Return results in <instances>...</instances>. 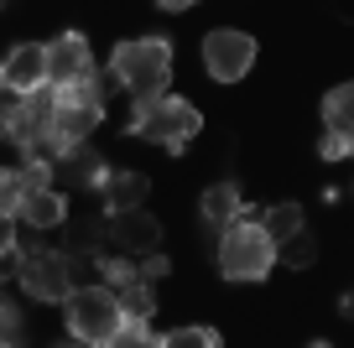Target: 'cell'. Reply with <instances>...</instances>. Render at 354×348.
<instances>
[{"instance_id": "cell-1", "label": "cell", "mask_w": 354, "mask_h": 348, "mask_svg": "<svg viewBox=\"0 0 354 348\" xmlns=\"http://www.w3.org/2000/svg\"><path fill=\"white\" fill-rule=\"evenodd\" d=\"M110 78L120 88H131L136 99L167 94V78H172V47H167V37H131V42H120L110 57Z\"/></svg>"}, {"instance_id": "cell-2", "label": "cell", "mask_w": 354, "mask_h": 348, "mask_svg": "<svg viewBox=\"0 0 354 348\" xmlns=\"http://www.w3.org/2000/svg\"><path fill=\"white\" fill-rule=\"evenodd\" d=\"M271 260H277V244L266 234L261 218H234V224L219 229V271L230 281H266L271 276Z\"/></svg>"}, {"instance_id": "cell-3", "label": "cell", "mask_w": 354, "mask_h": 348, "mask_svg": "<svg viewBox=\"0 0 354 348\" xmlns=\"http://www.w3.org/2000/svg\"><path fill=\"white\" fill-rule=\"evenodd\" d=\"M198 109L177 94H156V99H136V120L131 135H146V141L167 146V151H183V146L198 135Z\"/></svg>"}, {"instance_id": "cell-4", "label": "cell", "mask_w": 354, "mask_h": 348, "mask_svg": "<svg viewBox=\"0 0 354 348\" xmlns=\"http://www.w3.org/2000/svg\"><path fill=\"white\" fill-rule=\"evenodd\" d=\"M125 312H120V296H115V286H88V291H73L68 296V333L78 338V343H110L115 333H120Z\"/></svg>"}, {"instance_id": "cell-5", "label": "cell", "mask_w": 354, "mask_h": 348, "mask_svg": "<svg viewBox=\"0 0 354 348\" xmlns=\"http://www.w3.org/2000/svg\"><path fill=\"white\" fill-rule=\"evenodd\" d=\"M100 125H104V99H100V88H94V78L57 88V125H53V141L63 146V151H68V146H78V141H88Z\"/></svg>"}, {"instance_id": "cell-6", "label": "cell", "mask_w": 354, "mask_h": 348, "mask_svg": "<svg viewBox=\"0 0 354 348\" xmlns=\"http://www.w3.org/2000/svg\"><path fill=\"white\" fill-rule=\"evenodd\" d=\"M16 281L21 291H32L37 302H68L73 296V260L47 244H32V250L16 260Z\"/></svg>"}, {"instance_id": "cell-7", "label": "cell", "mask_w": 354, "mask_h": 348, "mask_svg": "<svg viewBox=\"0 0 354 348\" xmlns=\"http://www.w3.org/2000/svg\"><path fill=\"white\" fill-rule=\"evenodd\" d=\"M255 63V42L245 32H209V42H203V68H209L214 84H240L245 73H250Z\"/></svg>"}, {"instance_id": "cell-8", "label": "cell", "mask_w": 354, "mask_h": 348, "mask_svg": "<svg viewBox=\"0 0 354 348\" xmlns=\"http://www.w3.org/2000/svg\"><path fill=\"white\" fill-rule=\"evenodd\" d=\"M323 146L318 156L323 162H339V156L354 151V84H339L328 99H323Z\"/></svg>"}, {"instance_id": "cell-9", "label": "cell", "mask_w": 354, "mask_h": 348, "mask_svg": "<svg viewBox=\"0 0 354 348\" xmlns=\"http://www.w3.org/2000/svg\"><path fill=\"white\" fill-rule=\"evenodd\" d=\"M110 240L120 244L125 255L141 260V255L162 250V224H156L146 208H115V213H110Z\"/></svg>"}, {"instance_id": "cell-10", "label": "cell", "mask_w": 354, "mask_h": 348, "mask_svg": "<svg viewBox=\"0 0 354 348\" xmlns=\"http://www.w3.org/2000/svg\"><path fill=\"white\" fill-rule=\"evenodd\" d=\"M94 78V57H88V42L78 32H63L53 47H47V84L68 88V84H84Z\"/></svg>"}, {"instance_id": "cell-11", "label": "cell", "mask_w": 354, "mask_h": 348, "mask_svg": "<svg viewBox=\"0 0 354 348\" xmlns=\"http://www.w3.org/2000/svg\"><path fill=\"white\" fill-rule=\"evenodd\" d=\"M0 84L11 88L16 99H21V94H37V88H47V47L21 42L11 57H6V68H0Z\"/></svg>"}, {"instance_id": "cell-12", "label": "cell", "mask_w": 354, "mask_h": 348, "mask_svg": "<svg viewBox=\"0 0 354 348\" xmlns=\"http://www.w3.org/2000/svg\"><path fill=\"white\" fill-rule=\"evenodd\" d=\"M57 172H63L68 187H104V182H110V172H104V156H100V151H88V141L68 146V151L57 156Z\"/></svg>"}, {"instance_id": "cell-13", "label": "cell", "mask_w": 354, "mask_h": 348, "mask_svg": "<svg viewBox=\"0 0 354 348\" xmlns=\"http://www.w3.org/2000/svg\"><path fill=\"white\" fill-rule=\"evenodd\" d=\"M240 218V187L234 182H214L209 193H203V224L209 229H224Z\"/></svg>"}, {"instance_id": "cell-14", "label": "cell", "mask_w": 354, "mask_h": 348, "mask_svg": "<svg viewBox=\"0 0 354 348\" xmlns=\"http://www.w3.org/2000/svg\"><path fill=\"white\" fill-rule=\"evenodd\" d=\"M21 218L32 229H57L63 224V197L53 187H37V193H21Z\"/></svg>"}, {"instance_id": "cell-15", "label": "cell", "mask_w": 354, "mask_h": 348, "mask_svg": "<svg viewBox=\"0 0 354 348\" xmlns=\"http://www.w3.org/2000/svg\"><path fill=\"white\" fill-rule=\"evenodd\" d=\"M104 197H110V213H115V208H141L146 203V177L141 172H110Z\"/></svg>"}, {"instance_id": "cell-16", "label": "cell", "mask_w": 354, "mask_h": 348, "mask_svg": "<svg viewBox=\"0 0 354 348\" xmlns=\"http://www.w3.org/2000/svg\"><path fill=\"white\" fill-rule=\"evenodd\" d=\"M261 224H266V234H271V244H281L287 234L302 229V208L297 203H277V208H266V213H261Z\"/></svg>"}, {"instance_id": "cell-17", "label": "cell", "mask_w": 354, "mask_h": 348, "mask_svg": "<svg viewBox=\"0 0 354 348\" xmlns=\"http://www.w3.org/2000/svg\"><path fill=\"white\" fill-rule=\"evenodd\" d=\"M313 255H318V244H313L308 229H297V234H287V240L277 244V260H281V265H292V271H308Z\"/></svg>"}, {"instance_id": "cell-18", "label": "cell", "mask_w": 354, "mask_h": 348, "mask_svg": "<svg viewBox=\"0 0 354 348\" xmlns=\"http://www.w3.org/2000/svg\"><path fill=\"white\" fill-rule=\"evenodd\" d=\"M120 312L125 317H146L151 322V312H156V296H151V281H131V286H120Z\"/></svg>"}, {"instance_id": "cell-19", "label": "cell", "mask_w": 354, "mask_h": 348, "mask_svg": "<svg viewBox=\"0 0 354 348\" xmlns=\"http://www.w3.org/2000/svg\"><path fill=\"white\" fill-rule=\"evenodd\" d=\"M219 333L214 327H183V333H162V348H214Z\"/></svg>"}, {"instance_id": "cell-20", "label": "cell", "mask_w": 354, "mask_h": 348, "mask_svg": "<svg viewBox=\"0 0 354 348\" xmlns=\"http://www.w3.org/2000/svg\"><path fill=\"white\" fill-rule=\"evenodd\" d=\"M115 348H136V343H151V327H146V317H125L120 333L110 338Z\"/></svg>"}, {"instance_id": "cell-21", "label": "cell", "mask_w": 354, "mask_h": 348, "mask_svg": "<svg viewBox=\"0 0 354 348\" xmlns=\"http://www.w3.org/2000/svg\"><path fill=\"white\" fill-rule=\"evenodd\" d=\"M0 338H6V343H21V338H26V333H21V317H16L11 302H6V333H0Z\"/></svg>"}, {"instance_id": "cell-22", "label": "cell", "mask_w": 354, "mask_h": 348, "mask_svg": "<svg viewBox=\"0 0 354 348\" xmlns=\"http://www.w3.org/2000/svg\"><path fill=\"white\" fill-rule=\"evenodd\" d=\"M162 11H188V6H198V0H156Z\"/></svg>"}]
</instances>
